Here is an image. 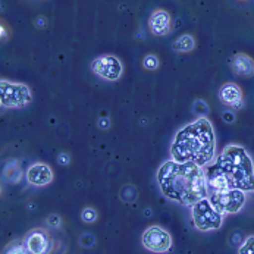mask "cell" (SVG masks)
<instances>
[{"label": "cell", "instance_id": "1", "mask_svg": "<svg viewBox=\"0 0 254 254\" xmlns=\"http://www.w3.org/2000/svg\"><path fill=\"white\" fill-rule=\"evenodd\" d=\"M209 192L238 190L254 191V163L249 151L238 144L226 145L218 157L204 168Z\"/></svg>", "mask_w": 254, "mask_h": 254}, {"label": "cell", "instance_id": "2", "mask_svg": "<svg viewBox=\"0 0 254 254\" xmlns=\"http://www.w3.org/2000/svg\"><path fill=\"white\" fill-rule=\"evenodd\" d=\"M157 184L162 194L181 206H194L209 197L204 169L195 163L166 160L157 169Z\"/></svg>", "mask_w": 254, "mask_h": 254}, {"label": "cell", "instance_id": "3", "mask_svg": "<svg viewBox=\"0 0 254 254\" xmlns=\"http://www.w3.org/2000/svg\"><path fill=\"white\" fill-rule=\"evenodd\" d=\"M171 157L180 163L209 166L216 159V137L212 122L201 116L182 127L171 144Z\"/></svg>", "mask_w": 254, "mask_h": 254}, {"label": "cell", "instance_id": "4", "mask_svg": "<svg viewBox=\"0 0 254 254\" xmlns=\"http://www.w3.org/2000/svg\"><path fill=\"white\" fill-rule=\"evenodd\" d=\"M33 102V93L28 85L21 82L0 81V105L4 109H21Z\"/></svg>", "mask_w": 254, "mask_h": 254}, {"label": "cell", "instance_id": "5", "mask_svg": "<svg viewBox=\"0 0 254 254\" xmlns=\"http://www.w3.org/2000/svg\"><path fill=\"white\" fill-rule=\"evenodd\" d=\"M191 216H192L194 228L200 232L216 231L223 223V216L215 210L209 198H203L198 203H195L192 206Z\"/></svg>", "mask_w": 254, "mask_h": 254}, {"label": "cell", "instance_id": "6", "mask_svg": "<svg viewBox=\"0 0 254 254\" xmlns=\"http://www.w3.org/2000/svg\"><path fill=\"white\" fill-rule=\"evenodd\" d=\"M209 201L215 207V210L223 215H234L238 213L246 204V192L238 190H228V191H215L209 192Z\"/></svg>", "mask_w": 254, "mask_h": 254}, {"label": "cell", "instance_id": "7", "mask_svg": "<svg viewBox=\"0 0 254 254\" xmlns=\"http://www.w3.org/2000/svg\"><path fill=\"white\" fill-rule=\"evenodd\" d=\"M141 243H143L145 250H148L151 253L163 254L168 253L171 250V247H172V237L162 226L153 225V226H148L143 232Z\"/></svg>", "mask_w": 254, "mask_h": 254}, {"label": "cell", "instance_id": "8", "mask_svg": "<svg viewBox=\"0 0 254 254\" xmlns=\"http://www.w3.org/2000/svg\"><path fill=\"white\" fill-rule=\"evenodd\" d=\"M90 69L106 81H118L124 72L121 59L113 55H103L96 58L90 65Z\"/></svg>", "mask_w": 254, "mask_h": 254}, {"label": "cell", "instance_id": "9", "mask_svg": "<svg viewBox=\"0 0 254 254\" xmlns=\"http://www.w3.org/2000/svg\"><path fill=\"white\" fill-rule=\"evenodd\" d=\"M24 246L30 254H49L52 250V241L46 231L33 229L24 238Z\"/></svg>", "mask_w": 254, "mask_h": 254}, {"label": "cell", "instance_id": "10", "mask_svg": "<svg viewBox=\"0 0 254 254\" xmlns=\"http://www.w3.org/2000/svg\"><path fill=\"white\" fill-rule=\"evenodd\" d=\"M219 99L223 105L232 109H241L244 106V97L241 88L235 82H226L219 90Z\"/></svg>", "mask_w": 254, "mask_h": 254}, {"label": "cell", "instance_id": "11", "mask_svg": "<svg viewBox=\"0 0 254 254\" xmlns=\"http://www.w3.org/2000/svg\"><path fill=\"white\" fill-rule=\"evenodd\" d=\"M148 28L154 36H168L172 30V18L163 9L154 10L148 18Z\"/></svg>", "mask_w": 254, "mask_h": 254}, {"label": "cell", "instance_id": "12", "mask_svg": "<svg viewBox=\"0 0 254 254\" xmlns=\"http://www.w3.org/2000/svg\"><path fill=\"white\" fill-rule=\"evenodd\" d=\"M27 181L34 187H46L53 181V171L47 163L37 162L28 168Z\"/></svg>", "mask_w": 254, "mask_h": 254}, {"label": "cell", "instance_id": "13", "mask_svg": "<svg viewBox=\"0 0 254 254\" xmlns=\"http://www.w3.org/2000/svg\"><path fill=\"white\" fill-rule=\"evenodd\" d=\"M231 68L237 75L244 76V78H250L254 75V61L249 55L238 53L232 58Z\"/></svg>", "mask_w": 254, "mask_h": 254}, {"label": "cell", "instance_id": "14", "mask_svg": "<svg viewBox=\"0 0 254 254\" xmlns=\"http://www.w3.org/2000/svg\"><path fill=\"white\" fill-rule=\"evenodd\" d=\"M194 47H195V41H194V38L190 36V34H184L180 38H177L174 41V44H172V49L175 52H181V53L191 52Z\"/></svg>", "mask_w": 254, "mask_h": 254}, {"label": "cell", "instance_id": "15", "mask_svg": "<svg viewBox=\"0 0 254 254\" xmlns=\"http://www.w3.org/2000/svg\"><path fill=\"white\" fill-rule=\"evenodd\" d=\"M4 254H30V253H28V250L25 249L24 243H21V241H13V243H10V244L6 247Z\"/></svg>", "mask_w": 254, "mask_h": 254}, {"label": "cell", "instance_id": "16", "mask_svg": "<svg viewBox=\"0 0 254 254\" xmlns=\"http://www.w3.org/2000/svg\"><path fill=\"white\" fill-rule=\"evenodd\" d=\"M143 66L147 71H154L159 68V58L156 55H147L143 59Z\"/></svg>", "mask_w": 254, "mask_h": 254}, {"label": "cell", "instance_id": "17", "mask_svg": "<svg viewBox=\"0 0 254 254\" xmlns=\"http://www.w3.org/2000/svg\"><path fill=\"white\" fill-rule=\"evenodd\" d=\"M97 210L96 209H93V207H85L82 212H81V219H82V222H85V223H94L96 220H97Z\"/></svg>", "mask_w": 254, "mask_h": 254}, {"label": "cell", "instance_id": "18", "mask_svg": "<svg viewBox=\"0 0 254 254\" xmlns=\"http://www.w3.org/2000/svg\"><path fill=\"white\" fill-rule=\"evenodd\" d=\"M240 254H254V237H249L240 247Z\"/></svg>", "mask_w": 254, "mask_h": 254}, {"label": "cell", "instance_id": "19", "mask_svg": "<svg viewBox=\"0 0 254 254\" xmlns=\"http://www.w3.org/2000/svg\"><path fill=\"white\" fill-rule=\"evenodd\" d=\"M79 243H81V246H82V247H93V246H94V243H96V240H94V237H93V235H90V234H84V235L79 238Z\"/></svg>", "mask_w": 254, "mask_h": 254}, {"label": "cell", "instance_id": "20", "mask_svg": "<svg viewBox=\"0 0 254 254\" xmlns=\"http://www.w3.org/2000/svg\"><path fill=\"white\" fill-rule=\"evenodd\" d=\"M61 223H62V219H61L59 215H50V216L47 218V225L52 226V228H59Z\"/></svg>", "mask_w": 254, "mask_h": 254}, {"label": "cell", "instance_id": "21", "mask_svg": "<svg viewBox=\"0 0 254 254\" xmlns=\"http://www.w3.org/2000/svg\"><path fill=\"white\" fill-rule=\"evenodd\" d=\"M58 163L62 165V166H68L71 163V156L68 153H61L58 156Z\"/></svg>", "mask_w": 254, "mask_h": 254}, {"label": "cell", "instance_id": "22", "mask_svg": "<svg viewBox=\"0 0 254 254\" xmlns=\"http://www.w3.org/2000/svg\"><path fill=\"white\" fill-rule=\"evenodd\" d=\"M99 128L100 129H109L110 128V119L109 118H100L99 122H97Z\"/></svg>", "mask_w": 254, "mask_h": 254}]
</instances>
